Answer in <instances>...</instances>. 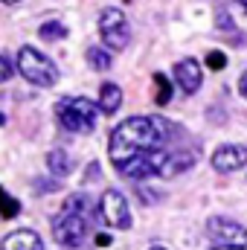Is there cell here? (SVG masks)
<instances>
[{"instance_id": "obj_1", "label": "cell", "mask_w": 247, "mask_h": 250, "mask_svg": "<svg viewBox=\"0 0 247 250\" xmlns=\"http://www.w3.org/2000/svg\"><path fill=\"white\" fill-rule=\"evenodd\" d=\"M169 131L172 125L160 117H128L111 131V140H108V154L114 166H123L148 151H163Z\"/></svg>"}, {"instance_id": "obj_2", "label": "cell", "mask_w": 247, "mask_h": 250, "mask_svg": "<svg viewBox=\"0 0 247 250\" xmlns=\"http://www.w3.org/2000/svg\"><path fill=\"white\" fill-rule=\"evenodd\" d=\"M90 198L87 195H70L62 207V215L53 221V239L64 248H82L90 233Z\"/></svg>"}, {"instance_id": "obj_3", "label": "cell", "mask_w": 247, "mask_h": 250, "mask_svg": "<svg viewBox=\"0 0 247 250\" xmlns=\"http://www.w3.org/2000/svg\"><path fill=\"white\" fill-rule=\"evenodd\" d=\"M96 114H99V105H93L84 96L62 99L56 105V117H59L62 128H67L70 134H90L96 125Z\"/></svg>"}, {"instance_id": "obj_4", "label": "cell", "mask_w": 247, "mask_h": 250, "mask_svg": "<svg viewBox=\"0 0 247 250\" xmlns=\"http://www.w3.org/2000/svg\"><path fill=\"white\" fill-rule=\"evenodd\" d=\"M18 70H21V76L29 84H38V87H53L59 82V67L50 62L44 53H38L35 47H21Z\"/></svg>"}, {"instance_id": "obj_5", "label": "cell", "mask_w": 247, "mask_h": 250, "mask_svg": "<svg viewBox=\"0 0 247 250\" xmlns=\"http://www.w3.org/2000/svg\"><path fill=\"white\" fill-rule=\"evenodd\" d=\"M99 35H102L108 50H125L128 47L131 26H128V21H125V15L120 9H114V6L102 9V15H99Z\"/></svg>"}, {"instance_id": "obj_6", "label": "cell", "mask_w": 247, "mask_h": 250, "mask_svg": "<svg viewBox=\"0 0 247 250\" xmlns=\"http://www.w3.org/2000/svg\"><path fill=\"white\" fill-rule=\"evenodd\" d=\"M206 233L218 248H247V230L233 218L212 215L206 221Z\"/></svg>"}, {"instance_id": "obj_7", "label": "cell", "mask_w": 247, "mask_h": 250, "mask_svg": "<svg viewBox=\"0 0 247 250\" xmlns=\"http://www.w3.org/2000/svg\"><path fill=\"white\" fill-rule=\"evenodd\" d=\"M166 157H169V151H148V154H140V157L123 163V166H117V172L128 181H145L151 175L160 178L163 166H166Z\"/></svg>"}, {"instance_id": "obj_8", "label": "cell", "mask_w": 247, "mask_h": 250, "mask_svg": "<svg viewBox=\"0 0 247 250\" xmlns=\"http://www.w3.org/2000/svg\"><path fill=\"white\" fill-rule=\"evenodd\" d=\"M99 215L108 227H117V230H128L131 227V209H128V201L120 189H108L99 201Z\"/></svg>"}, {"instance_id": "obj_9", "label": "cell", "mask_w": 247, "mask_h": 250, "mask_svg": "<svg viewBox=\"0 0 247 250\" xmlns=\"http://www.w3.org/2000/svg\"><path fill=\"white\" fill-rule=\"evenodd\" d=\"M247 163V148L245 146H221V148H215V154H212V169L215 172H236V169H242Z\"/></svg>"}, {"instance_id": "obj_10", "label": "cell", "mask_w": 247, "mask_h": 250, "mask_svg": "<svg viewBox=\"0 0 247 250\" xmlns=\"http://www.w3.org/2000/svg\"><path fill=\"white\" fill-rule=\"evenodd\" d=\"M175 79H178V84H181L184 93H198V87H201V64L195 62V59L178 62L175 64Z\"/></svg>"}, {"instance_id": "obj_11", "label": "cell", "mask_w": 247, "mask_h": 250, "mask_svg": "<svg viewBox=\"0 0 247 250\" xmlns=\"http://www.w3.org/2000/svg\"><path fill=\"white\" fill-rule=\"evenodd\" d=\"M0 250H44V245L35 230H15L0 242Z\"/></svg>"}, {"instance_id": "obj_12", "label": "cell", "mask_w": 247, "mask_h": 250, "mask_svg": "<svg viewBox=\"0 0 247 250\" xmlns=\"http://www.w3.org/2000/svg\"><path fill=\"white\" fill-rule=\"evenodd\" d=\"M120 105H123V90H120V84L105 82V84L99 87V111L111 117V114L120 111Z\"/></svg>"}, {"instance_id": "obj_13", "label": "cell", "mask_w": 247, "mask_h": 250, "mask_svg": "<svg viewBox=\"0 0 247 250\" xmlns=\"http://www.w3.org/2000/svg\"><path fill=\"white\" fill-rule=\"evenodd\" d=\"M47 166H50V172L56 175V178H64V175H70V169H73V160H70V154L67 151H50L47 154Z\"/></svg>"}, {"instance_id": "obj_14", "label": "cell", "mask_w": 247, "mask_h": 250, "mask_svg": "<svg viewBox=\"0 0 247 250\" xmlns=\"http://www.w3.org/2000/svg\"><path fill=\"white\" fill-rule=\"evenodd\" d=\"M38 35H41V41H62V38H67V26L62 21H47V23H41Z\"/></svg>"}, {"instance_id": "obj_15", "label": "cell", "mask_w": 247, "mask_h": 250, "mask_svg": "<svg viewBox=\"0 0 247 250\" xmlns=\"http://www.w3.org/2000/svg\"><path fill=\"white\" fill-rule=\"evenodd\" d=\"M154 84H157V96H154V102L163 108V105H169L172 102V82L163 76V73H154Z\"/></svg>"}, {"instance_id": "obj_16", "label": "cell", "mask_w": 247, "mask_h": 250, "mask_svg": "<svg viewBox=\"0 0 247 250\" xmlns=\"http://www.w3.org/2000/svg\"><path fill=\"white\" fill-rule=\"evenodd\" d=\"M87 62H90L93 70H108L111 67V53L102 50V47H90L87 50Z\"/></svg>"}, {"instance_id": "obj_17", "label": "cell", "mask_w": 247, "mask_h": 250, "mask_svg": "<svg viewBox=\"0 0 247 250\" xmlns=\"http://www.w3.org/2000/svg\"><path fill=\"white\" fill-rule=\"evenodd\" d=\"M18 212H21V204L15 198H9L6 189L0 187V218H15Z\"/></svg>"}, {"instance_id": "obj_18", "label": "cell", "mask_w": 247, "mask_h": 250, "mask_svg": "<svg viewBox=\"0 0 247 250\" xmlns=\"http://www.w3.org/2000/svg\"><path fill=\"white\" fill-rule=\"evenodd\" d=\"M206 67H209V70H224V67H227V56H224L221 50H212V53L206 56Z\"/></svg>"}, {"instance_id": "obj_19", "label": "cell", "mask_w": 247, "mask_h": 250, "mask_svg": "<svg viewBox=\"0 0 247 250\" xmlns=\"http://www.w3.org/2000/svg\"><path fill=\"white\" fill-rule=\"evenodd\" d=\"M12 73H15V67H12V62L0 56V82H6V79H12Z\"/></svg>"}, {"instance_id": "obj_20", "label": "cell", "mask_w": 247, "mask_h": 250, "mask_svg": "<svg viewBox=\"0 0 247 250\" xmlns=\"http://www.w3.org/2000/svg\"><path fill=\"white\" fill-rule=\"evenodd\" d=\"M215 26H218V29H233L236 23H233V18H230L227 12H218V18H215Z\"/></svg>"}, {"instance_id": "obj_21", "label": "cell", "mask_w": 247, "mask_h": 250, "mask_svg": "<svg viewBox=\"0 0 247 250\" xmlns=\"http://www.w3.org/2000/svg\"><path fill=\"white\" fill-rule=\"evenodd\" d=\"M96 245H99V248H108V245H111V236H108V233H99V236H96Z\"/></svg>"}, {"instance_id": "obj_22", "label": "cell", "mask_w": 247, "mask_h": 250, "mask_svg": "<svg viewBox=\"0 0 247 250\" xmlns=\"http://www.w3.org/2000/svg\"><path fill=\"white\" fill-rule=\"evenodd\" d=\"M239 93H242V96L247 99V73L242 76V79H239Z\"/></svg>"}, {"instance_id": "obj_23", "label": "cell", "mask_w": 247, "mask_h": 250, "mask_svg": "<svg viewBox=\"0 0 247 250\" xmlns=\"http://www.w3.org/2000/svg\"><path fill=\"white\" fill-rule=\"evenodd\" d=\"M0 3H6V6H15V3H21V0H0Z\"/></svg>"}, {"instance_id": "obj_24", "label": "cell", "mask_w": 247, "mask_h": 250, "mask_svg": "<svg viewBox=\"0 0 247 250\" xmlns=\"http://www.w3.org/2000/svg\"><path fill=\"white\" fill-rule=\"evenodd\" d=\"M215 250H245V248H215Z\"/></svg>"}, {"instance_id": "obj_25", "label": "cell", "mask_w": 247, "mask_h": 250, "mask_svg": "<svg viewBox=\"0 0 247 250\" xmlns=\"http://www.w3.org/2000/svg\"><path fill=\"white\" fill-rule=\"evenodd\" d=\"M236 3H242V6H245V12H247V0H236Z\"/></svg>"}, {"instance_id": "obj_26", "label": "cell", "mask_w": 247, "mask_h": 250, "mask_svg": "<svg viewBox=\"0 0 247 250\" xmlns=\"http://www.w3.org/2000/svg\"><path fill=\"white\" fill-rule=\"evenodd\" d=\"M151 250H166V248H163V245H154V248H151Z\"/></svg>"}]
</instances>
